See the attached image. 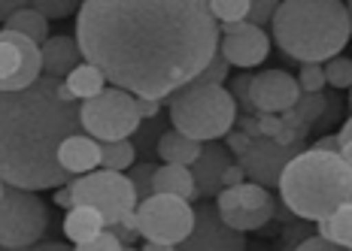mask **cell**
<instances>
[{"instance_id":"f546056e","label":"cell","mask_w":352,"mask_h":251,"mask_svg":"<svg viewBox=\"0 0 352 251\" xmlns=\"http://www.w3.org/2000/svg\"><path fill=\"white\" fill-rule=\"evenodd\" d=\"M36 12H43L46 19H67L79 10L76 0H28Z\"/></svg>"},{"instance_id":"4dcf8cb0","label":"cell","mask_w":352,"mask_h":251,"mask_svg":"<svg viewBox=\"0 0 352 251\" xmlns=\"http://www.w3.org/2000/svg\"><path fill=\"white\" fill-rule=\"evenodd\" d=\"M298 88H300V91H322V88H325V73H322V64H316V61L300 64Z\"/></svg>"},{"instance_id":"7bdbcfd3","label":"cell","mask_w":352,"mask_h":251,"mask_svg":"<svg viewBox=\"0 0 352 251\" xmlns=\"http://www.w3.org/2000/svg\"><path fill=\"white\" fill-rule=\"evenodd\" d=\"M28 0H0V21H3L6 16H10L12 10H19V6H25Z\"/></svg>"},{"instance_id":"484cf974","label":"cell","mask_w":352,"mask_h":251,"mask_svg":"<svg viewBox=\"0 0 352 251\" xmlns=\"http://www.w3.org/2000/svg\"><path fill=\"white\" fill-rule=\"evenodd\" d=\"M322 73H325V85L331 88H349L352 85V61L349 58H328V61H322Z\"/></svg>"},{"instance_id":"60d3db41","label":"cell","mask_w":352,"mask_h":251,"mask_svg":"<svg viewBox=\"0 0 352 251\" xmlns=\"http://www.w3.org/2000/svg\"><path fill=\"white\" fill-rule=\"evenodd\" d=\"M243 179H246L243 167H240V164H234V160H231V164L225 167V173H222V188H228V184H240Z\"/></svg>"},{"instance_id":"83f0119b","label":"cell","mask_w":352,"mask_h":251,"mask_svg":"<svg viewBox=\"0 0 352 251\" xmlns=\"http://www.w3.org/2000/svg\"><path fill=\"white\" fill-rule=\"evenodd\" d=\"M210 10L216 21H243L249 0H210Z\"/></svg>"},{"instance_id":"ab89813d","label":"cell","mask_w":352,"mask_h":251,"mask_svg":"<svg viewBox=\"0 0 352 251\" xmlns=\"http://www.w3.org/2000/svg\"><path fill=\"white\" fill-rule=\"evenodd\" d=\"M137 112H140V118H155L161 112V100H155V97H137Z\"/></svg>"},{"instance_id":"7a4b0ae2","label":"cell","mask_w":352,"mask_h":251,"mask_svg":"<svg viewBox=\"0 0 352 251\" xmlns=\"http://www.w3.org/2000/svg\"><path fill=\"white\" fill-rule=\"evenodd\" d=\"M79 130V100L64 79L40 73L31 85L0 91V179L31 191L70 182L58 145Z\"/></svg>"},{"instance_id":"3957f363","label":"cell","mask_w":352,"mask_h":251,"mask_svg":"<svg viewBox=\"0 0 352 251\" xmlns=\"http://www.w3.org/2000/svg\"><path fill=\"white\" fill-rule=\"evenodd\" d=\"M270 31L276 46L298 64H322L349 43V6L343 0H280L270 16Z\"/></svg>"},{"instance_id":"2e32d148","label":"cell","mask_w":352,"mask_h":251,"mask_svg":"<svg viewBox=\"0 0 352 251\" xmlns=\"http://www.w3.org/2000/svg\"><path fill=\"white\" fill-rule=\"evenodd\" d=\"M58 164L67 169L70 176H82L88 169L100 167V143L88 134H70L58 145Z\"/></svg>"},{"instance_id":"e0dca14e","label":"cell","mask_w":352,"mask_h":251,"mask_svg":"<svg viewBox=\"0 0 352 251\" xmlns=\"http://www.w3.org/2000/svg\"><path fill=\"white\" fill-rule=\"evenodd\" d=\"M82 61V51L76 46V36H46L40 43V70L43 76L64 79Z\"/></svg>"},{"instance_id":"8d00e7d4","label":"cell","mask_w":352,"mask_h":251,"mask_svg":"<svg viewBox=\"0 0 352 251\" xmlns=\"http://www.w3.org/2000/svg\"><path fill=\"white\" fill-rule=\"evenodd\" d=\"M222 139H225V149H228L231 154H243V152H246V145H249V139H252V136H246L240 128H237V130L231 128V130H228V134H225Z\"/></svg>"},{"instance_id":"d4e9b609","label":"cell","mask_w":352,"mask_h":251,"mask_svg":"<svg viewBox=\"0 0 352 251\" xmlns=\"http://www.w3.org/2000/svg\"><path fill=\"white\" fill-rule=\"evenodd\" d=\"M100 167L104 169H128L134 167V145L131 139H107L100 143Z\"/></svg>"},{"instance_id":"1f68e13d","label":"cell","mask_w":352,"mask_h":251,"mask_svg":"<svg viewBox=\"0 0 352 251\" xmlns=\"http://www.w3.org/2000/svg\"><path fill=\"white\" fill-rule=\"evenodd\" d=\"M280 6V0H249V10H246V19L249 25H270V16H274V10Z\"/></svg>"},{"instance_id":"74e56055","label":"cell","mask_w":352,"mask_h":251,"mask_svg":"<svg viewBox=\"0 0 352 251\" xmlns=\"http://www.w3.org/2000/svg\"><path fill=\"white\" fill-rule=\"evenodd\" d=\"M298 248L300 251H334L337 246H334V242H328L325 236H307V239L298 242Z\"/></svg>"},{"instance_id":"e575fe53","label":"cell","mask_w":352,"mask_h":251,"mask_svg":"<svg viewBox=\"0 0 352 251\" xmlns=\"http://www.w3.org/2000/svg\"><path fill=\"white\" fill-rule=\"evenodd\" d=\"M249 79H252V76H249V73H243V76H237V79L231 82V88H228L234 103H237L243 112H252V103H249Z\"/></svg>"},{"instance_id":"30bf717a","label":"cell","mask_w":352,"mask_h":251,"mask_svg":"<svg viewBox=\"0 0 352 251\" xmlns=\"http://www.w3.org/2000/svg\"><path fill=\"white\" fill-rule=\"evenodd\" d=\"M40 73V46L31 36L3 27L0 31V91L31 85Z\"/></svg>"},{"instance_id":"4316f807","label":"cell","mask_w":352,"mask_h":251,"mask_svg":"<svg viewBox=\"0 0 352 251\" xmlns=\"http://www.w3.org/2000/svg\"><path fill=\"white\" fill-rule=\"evenodd\" d=\"M228 70H231V67H228V61H225V58L216 51V55H212L210 61L204 64V70L197 73L192 82H197V85H222L225 79H228Z\"/></svg>"},{"instance_id":"ac0fdd59","label":"cell","mask_w":352,"mask_h":251,"mask_svg":"<svg viewBox=\"0 0 352 251\" xmlns=\"http://www.w3.org/2000/svg\"><path fill=\"white\" fill-rule=\"evenodd\" d=\"M152 194H176L182 200L195 203L197 191H195V179L192 169L186 164H161L152 173Z\"/></svg>"},{"instance_id":"7402d4cb","label":"cell","mask_w":352,"mask_h":251,"mask_svg":"<svg viewBox=\"0 0 352 251\" xmlns=\"http://www.w3.org/2000/svg\"><path fill=\"white\" fill-rule=\"evenodd\" d=\"M222 221L228 227L240 233H249V230H261L270 218H274V200L264 203V206H234V209H222L219 212Z\"/></svg>"},{"instance_id":"52a82bcc","label":"cell","mask_w":352,"mask_h":251,"mask_svg":"<svg viewBox=\"0 0 352 251\" xmlns=\"http://www.w3.org/2000/svg\"><path fill=\"white\" fill-rule=\"evenodd\" d=\"M134 218L146 242L176 248L195 227V206L176 194H149L137 200Z\"/></svg>"},{"instance_id":"9a60e30c","label":"cell","mask_w":352,"mask_h":251,"mask_svg":"<svg viewBox=\"0 0 352 251\" xmlns=\"http://www.w3.org/2000/svg\"><path fill=\"white\" fill-rule=\"evenodd\" d=\"M228 164H231V152L225 149V145H219V139L201 143V154L188 164L192 179H195L197 200H201V197H216L219 191H222V173Z\"/></svg>"},{"instance_id":"836d02e7","label":"cell","mask_w":352,"mask_h":251,"mask_svg":"<svg viewBox=\"0 0 352 251\" xmlns=\"http://www.w3.org/2000/svg\"><path fill=\"white\" fill-rule=\"evenodd\" d=\"M119 248H124L122 239H119V236H116L113 230H109V227H104L100 233H94L91 239L79 246V251H119Z\"/></svg>"},{"instance_id":"44dd1931","label":"cell","mask_w":352,"mask_h":251,"mask_svg":"<svg viewBox=\"0 0 352 251\" xmlns=\"http://www.w3.org/2000/svg\"><path fill=\"white\" fill-rule=\"evenodd\" d=\"M316 224H319L316 227L319 236H325V239L334 242L337 248H349L352 246V206L349 203L337 206L334 212L322 215Z\"/></svg>"},{"instance_id":"b9f144b4","label":"cell","mask_w":352,"mask_h":251,"mask_svg":"<svg viewBox=\"0 0 352 251\" xmlns=\"http://www.w3.org/2000/svg\"><path fill=\"white\" fill-rule=\"evenodd\" d=\"M55 206H61V209H70V206H73L70 182H64V184H58V188H55Z\"/></svg>"},{"instance_id":"d590c367","label":"cell","mask_w":352,"mask_h":251,"mask_svg":"<svg viewBox=\"0 0 352 251\" xmlns=\"http://www.w3.org/2000/svg\"><path fill=\"white\" fill-rule=\"evenodd\" d=\"M255 124H258V136H276V130L283 128L276 112H255Z\"/></svg>"},{"instance_id":"d6a6232c","label":"cell","mask_w":352,"mask_h":251,"mask_svg":"<svg viewBox=\"0 0 352 251\" xmlns=\"http://www.w3.org/2000/svg\"><path fill=\"white\" fill-rule=\"evenodd\" d=\"M152 173H155V164H140V167H134V169L128 173L131 184H134L137 200H143V197L152 194Z\"/></svg>"},{"instance_id":"ba28073f","label":"cell","mask_w":352,"mask_h":251,"mask_svg":"<svg viewBox=\"0 0 352 251\" xmlns=\"http://www.w3.org/2000/svg\"><path fill=\"white\" fill-rule=\"evenodd\" d=\"M49 227V209L31 188L6 184L0 197V246L31 248L43 239Z\"/></svg>"},{"instance_id":"ffe728a7","label":"cell","mask_w":352,"mask_h":251,"mask_svg":"<svg viewBox=\"0 0 352 251\" xmlns=\"http://www.w3.org/2000/svg\"><path fill=\"white\" fill-rule=\"evenodd\" d=\"M158 158L164 160V164H192V160L201 154V139H192L186 136L182 130H167V134H161L158 139Z\"/></svg>"},{"instance_id":"f35d334b","label":"cell","mask_w":352,"mask_h":251,"mask_svg":"<svg viewBox=\"0 0 352 251\" xmlns=\"http://www.w3.org/2000/svg\"><path fill=\"white\" fill-rule=\"evenodd\" d=\"M337 152H340L346 160L352 158V124H349V121L343 124L340 134H337Z\"/></svg>"},{"instance_id":"f1b7e54d","label":"cell","mask_w":352,"mask_h":251,"mask_svg":"<svg viewBox=\"0 0 352 251\" xmlns=\"http://www.w3.org/2000/svg\"><path fill=\"white\" fill-rule=\"evenodd\" d=\"M234 191H237V206H264V203H270L274 197L267 194V188L258 182H240V184H234Z\"/></svg>"},{"instance_id":"603a6c76","label":"cell","mask_w":352,"mask_h":251,"mask_svg":"<svg viewBox=\"0 0 352 251\" xmlns=\"http://www.w3.org/2000/svg\"><path fill=\"white\" fill-rule=\"evenodd\" d=\"M3 27L31 36L36 46H40V43L49 36V19L43 16V12H36L34 6H19V10H12L10 16L3 19Z\"/></svg>"},{"instance_id":"cb8c5ba5","label":"cell","mask_w":352,"mask_h":251,"mask_svg":"<svg viewBox=\"0 0 352 251\" xmlns=\"http://www.w3.org/2000/svg\"><path fill=\"white\" fill-rule=\"evenodd\" d=\"M64 82H67V88L73 91V97H76V100H88V97H94L100 88H107V76L94 67V64L79 61L76 67L67 73V79H64Z\"/></svg>"},{"instance_id":"ee69618b","label":"cell","mask_w":352,"mask_h":251,"mask_svg":"<svg viewBox=\"0 0 352 251\" xmlns=\"http://www.w3.org/2000/svg\"><path fill=\"white\" fill-rule=\"evenodd\" d=\"M313 149H319V152H337V136L331 134V136H322Z\"/></svg>"},{"instance_id":"8992f818","label":"cell","mask_w":352,"mask_h":251,"mask_svg":"<svg viewBox=\"0 0 352 251\" xmlns=\"http://www.w3.org/2000/svg\"><path fill=\"white\" fill-rule=\"evenodd\" d=\"M140 112H137V97L124 88H100L94 97L79 103V124L88 136L98 143L107 139H124L140 130Z\"/></svg>"},{"instance_id":"5b68a950","label":"cell","mask_w":352,"mask_h":251,"mask_svg":"<svg viewBox=\"0 0 352 251\" xmlns=\"http://www.w3.org/2000/svg\"><path fill=\"white\" fill-rule=\"evenodd\" d=\"M170 124L192 139H222L234 128L237 103L225 85L186 82L170 94Z\"/></svg>"},{"instance_id":"9c48e42d","label":"cell","mask_w":352,"mask_h":251,"mask_svg":"<svg viewBox=\"0 0 352 251\" xmlns=\"http://www.w3.org/2000/svg\"><path fill=\"white\" fill-rule=\"evenodd\" d=\"M73 203H85L104 215V227H113L134 212L137 194L122 169H88L79 179H70Z\"/></svg>"},{"instance_id":"277c9868","label":"cell","mask_w":352,"mask_h":251,"mask_svg":"<svg viewBox=\"0 0 352 251\" xmlns=\"http://www.w3.org/2000/svg\"><path fill=\"white\" fill-rule=\"evenodd\" d=\"M276 188L292 215L319 221L352 200V167L340 152L300 149L280 169Z\"/></svg>"},{"instance_id":"5bb4252c","label":"cell","mask_w":352,"mask_h":251,"mask_svg":"<svg viewBox=\"0 0 352 251\" xmlns=\"http://www.w3.org/2000/svg\"><path fill=\"white\" fill-rule=\"evenodd\" d=\"M298 79L285 70H264L249 79V103L252 112H283L298 100Z\"/></svg>"},{"instance_id":"4fadbf2b","label":"cell","mask_w":352,"mask_h":251,"mask_svg":"<svg viewBox=\"0 0 352 251\" xmlns=\"http://www.w3.org/2000/svg\"><path fill=\"white\" fill-rule=\"evenodd\" d=\"M176 248H182V251H243L246 239L240 230L225 224L216 206H197L192 233Z\"/></svg>"},{"instance_id":"8fae6325","label":"cell","mask_w":352,"mask_h":251,"mask_svg":"<svg viewBox=\"0 0 352 251\" xmlns=\"http://www.w3.org/2000/svg\"><path fill=\"white\" fill-rule=\"evenodd\" d=\"M219 55L228 61V67H258L270 55V36L264 27L249 21H219Z\"/></svg>"},{"instance_id":"d6986e66","label":"cell","mask_w":352,"mask_h":251,"mask_svg":"<svg viewBox=\"0 0 352 251\" xmlns=\"http://www.w3.org/2000/svg\"><path fill=\"white\" fill-rule=\"evenodd\" d=\"M64 236L73 242V246H82L88 242L94 233L104 230V215H100L94 206H85V203H73L64 215V224H61Z\"/></svg>"},{"instance_id":"f6af8a7d","label":"cell","mask_w":352,"mask_h":251,"mask_svg":"<svg viewBox=\"0 0 352 251\" xmlns=\"http://www.w3.org/2000/svg\"><path fill=\"white\" fill-rule=\"evenodd\" d=\"M3 191H6V182H3V179H0V197H3Z\"/></svg>"},{"instance_id":"7c38bea8","label":"cell","mask_w":352,"mask_h":251,"mask_svg":"<svg viewBox=\"0 0 352 251\" xmlns=\"http://www.w3.org/2000/svg\"><path fill=\"white\" fill-rule=\"evenodd\" d=\"M304 149V143H292V145H280L274 136H255L249 139L246 152L237 154V164L243 167V173L249 179H255L264 188H274L280 179V169L285 167V160L292 154H298Z\"/></svg>"},{"instance_id":"6da1fadb","label":"cell","mask_w":352,"mask_h":251,"mask_svg":"<svg viewBox=\"0 0 352 251\" xmlns=\"http://www.w3.org/2000/svg\"><path fill=\"white\" fill-rule=\"evenodd\" d=\"M76 46L134 97H170L219 49L210 0H82Z\"/></svg>"}]
</instances>
